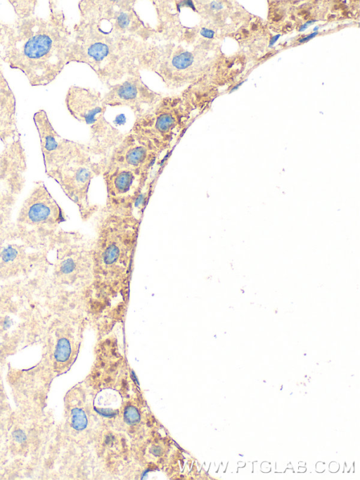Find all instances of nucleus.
Wrapping results in <instances>:
<instances>
[{"mask_svg":"<svg viewBox=\"0 0 360 480\" xmlns=\"http://www.w3.org/2000/svg\"><path fill=\"white\" fill-rule=\"evenodd\" d=\"M96 214L93 290L86 315L99 335H105L127 315L141 218L104 206Z\"/></svg>","mask_w":360,"mask_h":480,"instance_id":"f257e3e1","label":"nucleus"},{"mask_svg":"<svg viewBox=\"0 0 360 480\" xmlns=\"http://www.w3.org/2000/svg\"><path fill=\"white\" fill-rule=\"evenodd\" d=\"M44 18L31 15L6 24L2 61L22 72L32 87L46 86L69 64L72 32L57 2Z\"/></svg>","mask_w":360,"mask_h":480,"instance_id":"f03ea898","label":"nucleus"},{"mask_svg":"<svg viewBox=\"0 0 360 480\" xmlns=\"http://www.w3.org/2000/svg\"><path fill=\"white\" fill-rule=\"evenodd\" d=\"M147 42L119 37L79 20L73 27L69 63L86 64L108 86L140 72L139 58Z\"/></svg>","mask_w":360,"mask_h":480,"instance_id":"7ed1b4c3","label":"nucleus"},{"mask_svg":"<svg viewBox=\"0 0 360 480\" xmlns=\"http://www.w3.org/2000/svg\"><path fill=\"white\" fill-rule=\"evenodd\" d=\"M51 243L56 249L55 270L62 308L86 315L93 290V239L79 232L60 230Z\"/></svg>","mask_w":360,"mask_h":480,"instance_id":"20e7f679","label":"nucleus"},{"mask_svg":"<svg viewBox=\"0 0 360 480\" xmlns=\"http://www.w3.org/2000/svg\"><path fill=\"white\" fill-rule=\"evenodd\" d=\"M205 50L156 38L145 44L139 67L156 74L168 89L185 88L207 79Z\"/></svg>","mask_w":360,"mask_h":480,"instance_id":"39448f33","label":"nucleus"},{"mask_svg":"<svg viewBox=\"0 0 360 480\" xmlns=\"http://www.w3.org/2000/svg\"><path fill=\"white\" fill-rule=\"evenodd\" d=\"M195 111L181 94L162 96L136 116L130 132L149 141L164 153H169L193 122Z\"/></svg>","mask_w":360,"mask_h":480,"instance_id":"423d86ee","label":"nucleus"},{"mask_svg":"<svg viewBox=\"0 0 360 480\" xmlns=\"http://www.w3.org/2000/svg\"><path fill=\"white\" fill-rule=\"evenodd\" d=\"M135 1L83 0L78 4L79 20L119 37L150 42L157 38L155 28L136 12Z\"/></svg>","mask_w":360,"mask_h":480,"instance_id":"0eeeda50","label":"nucleus"},{"mask_svg":"<svg viewBox=\"0 0 360 480\" xmlns=\"http://www.w3.org/2000/svg\"><path fill=\"white\" fill-rule=\"evenodd\" d=\"M65 215L42 181H37L22 203L15 233L34 246L49 244Z\"/></svg>","mask_w":360,"mask_h":480,"instance_id":"6e6552de","label":"nucleus"},{"mask_svg":"<svg viewBox=\"0 0 360 480\" xmlns=\"http://www.w3.org/2000/svg\"><path fill=\"white\" fill-rule=\"evenodd\" d=\"M65 103L71 116L89 126L91 146L103 147L119 134L120 131L112 126L104 116L107 106L99 91L72 85L68 89Z\"/></svg>","mask_w":360,"mask_h":480,"instance_id":"1a4fd4ad","label":"nucleus"},{"mask_svg":"<svg viewBox=\"0 0 360 480\" xmlns=\"http://www.w3.org/2000/svg\"><path fill=\"white\" fill-rule=\"evenodd\" d=\"M26 155L20 139L4 146L0 151V242L9 234L10 217L25 183Z\"/></svg>","mask_w":360,"mask_h":480,"instance_id":"9d476101","label":"nucleus"},{"mask_svg":"<svg viewBox=\"0 0 360 480\" xmlns=\"http://www.w3.org/2000/svg\"><path fill=\"white\" fill-rule=\"evenodd\" d=\"M37 128L45 172L52 178L84 153L91 151L89 145L62 137L54 129L46 112L39 110L33 115Z\"/></svg>","mask_w":360,"mask_h":480,"instance_id":"9b49d317","label":"nucleus"},{"mask_svg":"<svg viewBox=\"0 0 360 480\" xmlns=\"http://www.w3.org/2000/svg\"><path fill=\"white\" fill-rule=\"evenodd\" d=\"M101 175L106 188L104 207L118 213H134L145 193L149 173L114 168L103 170Z\"/></svg>","mask_w":360,"mask_h":480,"instance_id":"f8f14e48","label":"nucleus"},{"mask_svg":"<svg viewBox=\"0 0 360 480\" xmlns=\"http://www.w3.org/2000/svg\"><path fill=\"white\" fill-rule=\"evenodd\" d=\"M164 153L149 141L129 132L97 163L101 172L114 168H129L150 173Z\"/></svg>","mask_w":360,"mask_h":480,"instance_id":"ddd939ff","label":"nucleus"},{"mask_svg":"<svg viewBox=\"0 0 360 480\" xmlns=\"http://www.w3.org/2000/svg\"><path fill=\"white\" fill-rule=\"evenodd\" d=\"M108 87V91L103 96L106 106L128 107L135 117L151 107L162 96L143 82L140 72L130 75Z\"/></svg>","mask_w":360,"mask_h":480,"instance_id":"4468645a","label":"nucleus"},{"mask_svg":"<svg viewBox=\"0 0 360 480\" xmlns=\"http://www.w3.org/2000/svg\"><path fill=\"white\" fill-rule=\"evenodd\" d=\"M20 139L15 97L3 72H0V141L6 146Z\"/></svg>","mask_w":360,"mask_h":480,"instance_id":"2eb2a0df","label":"nucleus"},{"mask_svg":"<svg viewBox=\"0 0 360 480\" xmlns=\"http://www.w3.org/2000/svg\"><path fill=\"white\" fill-rule=\"evenodd\" d=\"M18 18H24L34 14L37 1H9Z\"/></svg>","mask_w":360,"mask_h":480,"instance_id":"dca6fc26","label":"nucleus"},{"mask_svg":"<svg viewBox=\"0 0 360 480\" xmlns=\"http://www.w3.org/2000/svg\"><path fill=\"white\" fill-rule=\"evenodd\" d=\"M6 24L0 21V72H2V53L5 42Z\"/></svg>","mask_w":360,"mask_h":480,"instance_id":"f3484780","label":"nucleus"},{"mask_svg":"<svg viewBox=\"0 0 360 480\" xmlns=\"http://www.w3.org/2000/svg\"><path fill=\"white\" fill-rule=\"evenodd\" d=\"M200 37L204 38L206 39H212L214 38L215 35V32L210 29L208 28L205 26H202L200 30Z\"/></svg>","mask_w":360,"mask_h":480,"instance_id":"a211bd4d","label":"nucleus"},{"mask_svg":"<svg viewBox=\"0 0 360 480\" xmlns=\"http://www.w3.org/2000/svg\"><path fill=\"white\" fill-rule=\"evenodd\" d=\"M317 34H318V32H314L313 33H311V34L307 35V37H303L302 39H300L299 40V42H300V43H302V42H304L308 41L309 39H310L314 37H315L316 35H317Z\"/></svg>","mask_w":360,"mask_h":480,"instance_id":"6ab92c4d","label":"nucleus"},{"mask_svg":"<svg viewBox=\"0 0 360 480\" xmlns=\"http://www.w3.org/2000/svg\"><path fill=\"white\" fill-rule=\"evenodd\" d=\"M314 22H316V20H311L307 21L305 24L302 25L300 27V28L299 29V31L302 32V31L305 30L307 28L308 25L313 23Z\"/></svg>","mask_w":360,"mask_h":480,"instance_id":"aec40b11","label":"nucleus"},{"mask_svg":"<svg viewBox=\"0 0 360 480\" xmlns=\"http://www.w3.org/2000/svg\"><path fill=\"white\" fill-rule=\"evenodd\" d=\"M280 36H281V34H277V35L271 38V39L270 40L269 46L271 47L275 44V42L278 40V39L279 38Z\"/></svg>","mask_w":360,"mask_h":480,"instance_id":"412c9836","label":"nucleus"},{"mask_svg":"<svg viewBox=\"0 0 360 480\" xmlns=\"http://www.w3.org/2000/svg\"><path fill=\"white\" fill-rule=\"evenodd\" d=\"M245 81H243L242 82L238 84L236 86H235L230 91V92L233 91L234 90L237 89L239 86H240Z\"/></svg>","mask_w":360,"mask_h":480,"instance_id":"4be33fe9","label":"nucleus"},{"mask_svg":"<svg viewBox=\"0 0 360 480\" xmlns=\"http://www.w3.org/2000/svg\"><path fill=\"white\" fill-rule=\"evenodd\" d=\"M319 28V27L318 26H317V27H315L314 28V32H317V30H318Z\"/></svg>","mask_w":360,"mask_h":480,"instance_id":"5701e85b","label":"nucleus"}]
</instances>
